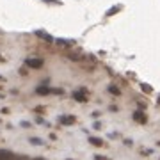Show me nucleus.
<instances>
[{
	"mask_svg": "<svg viewBox=\"0 0 160 160\" xmlns=\"http://www.w3.org/2000/svg\"><path fill=\"white\" fill-rule=\"evenodd\" d=\"M27 64H29L30 68H41L43 61H41V59H29V61H27Z\"/></svg>",
	"mask_w": 160,
	"mask_h": 160,
	"instance_id": "nucleus-1",
	"label": "nucleus"
},
{
	"mask_svg": "<svg viewBox=\"0 0 160 160\" xmlns=\"http://www.w3.org/2000/svg\"><path fill=\"white\" fill-rule=\"evenodd\" d=\"M133 118H135V119H137L139 123H146V118H144V116L141 114V112H135V114H133Z\"/></svg>",
	"mask_w": 160,
	"mask_h": 160,
	"instance_id": "nucleus-2",
	"label": "nucleus"
},
{
	"mask_svg": "<svg viewBox=\"0 0 160 160\" xmlns=\"http://www.w3.org/2000/svg\"><path fill=\"white\" fill-rule=\"evenodd\" d=\"M89 142H92V144H96V146H102V141L100 139H96V137H89Z\"/></svg>",
	"mask_w": 160,
	"mask_h": 160,
	"instance_id": "nucleus-3",
	"label": "nucleus"
},
{
	"mask_svg": "<svg viewBox=\"0 0 160 160\" xmlns=\"http://www.w3.org/2000/svg\"><path fill=\"white\" fill-rule=\"evenodd\" d=\"M61 121H62V123H66V125H69V123H73V118H61Z\"/></svg>",
	"mask_w": 160,
	"mask_h": 160,
	"instance_id": "nucleus-4",
	"label": "nucleus"
},
{
	"mask_svg": "<svg viewBox=\"0 0 160 160\" xmlns=\"http://www.w3.org/2000/svg\"><path fill=\"white\" fill-rule=\"evenodd\" d=\"M109 91L112 92V94H119V89H118V87H114V86H110V87H109Z\"/></svg>",
	"mask_w": 160,
	"mask_h": 160,
	"instance_id": "nucleus-5",
	"label": "nucleus"
},
{
	"mask_svg": "<svg viewBox=\"0 0 160 160\" xmlns=\"http://www.w3.org/2000/svg\"><path fill=\"white\" fill-rule=\"evenodd\" d=\"M116 11H119V7H114V9H110V11H109V14H114Z\"/></svg>",
	"mask_w": 160,
	"mask_h": 160,
	"instance_id": "nucleus-6",
	"label": "nucleus"
},
{
	"mask_svg": "<svg viewBox=\"0 0 160 160\" xmlns=\"http://www.w3.org/2000/svg\"><path fill=\"white\" fill-rule=\"evenodd\" d=\"M96 160H109V158H103V157H96Z\"/></svg>",
	"mask_w": 160,
	"mask_h": 160,
	"instance_id": "nucleus-7",
	"label": "nucleus"
},
{
	"mask_svg": "<svg viewBox=\"0 0 160 160\" xmlns=\"http://www.w3.org/2000/svg\"><path fill=\"white\" fill-rule=\"evenodd\" d=\"M158 103H160V98H158Z\"/></svg>",
	"mask_w": 160,
	"mask_h": 160,
	"instance_id": "nucleus-8",
	"label": "nucleus"
}]
</instances>
